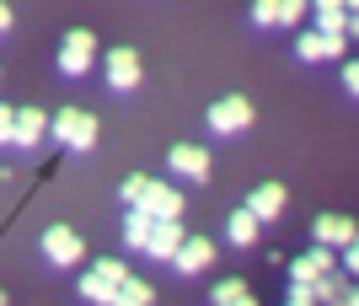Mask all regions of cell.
Masks as SVG:
<instances>
[{
	"label": "cell",
	"instance_id": "obj_1",
	"mask_svg": "<svg viewBox=\"0 0 359 306\" xmlns=\"http://www.w3.org/2000/svg\"><path fill=\"white\" fill-rule=\"evenodd\" d=\"M48 140H60L70 151H91V145H97V113H86V107H60V113L48 119Z\"/></svg>",
	"mask_w": 359,
	"mask_h": 306
},
{
	"label": "cell",
	"instance_id": "obj_2",
	"mask_svg": "<svg viewBox=\"0 0 359 306\" xmlns=\"http://www.w3.org/2000/svg\"><path fill=\"white\" fill-rule=\"evenodd\" d=\"M91 65H97V32L91 27H70L60 44V70L65 76H86Z\"/></svg>",
	"mask_w": 359,
	"mask_h": 306
},
{
	"label": "cell",
	"instance_id": "obj_3",
	"mask_svg": "<svg viewBox=\"0 0 359 306\" xmlns=\"http://www.w3.org/2000/svg\"><path fill=\"white\" fill-rule=\"evenodd\" d=\"M129 210H145L150 220H182V194L172 183H156V178H145V194H140Z\"/></svg>",
	"mask_w": 359,
	"mask_h": 306
},
{
	"label": "cell",
	"instance_id": "obj_4",
	"mask_svg": "<svg viewBox=\"0 0 359 306\" xmlns=\"http://www.w3.org/2000/svg\"><path fill=\"white\" fill-rule=\"evenodd\" d=\"M344 48H348V38H344V32H316V27H300V38H295V54H300L306 65L344 60Z\"/></svg>",
	"mask_w": 359,
	"mask_h": 306
},
{
	"label": "cell",
	"instance_id": "obj_5",
	"mask_svg": "<svg viewBox=\"0 0 359 306\" xmlns=\"http://www.w3.org/2000/svg\"><path fill=\"white\" fill-rule=\"evenodd\" d=\"M102 70H107V86H113V92H135L140 76H145L135 48H107V54H102Z\"/></svg>",
	"mask_w": 359,
	"mask_h": 306
},
{
	"label": "cell",
	"instance_id": "obj_6",
	"mask_svg": "<svg viewBox=\"0 0 359 306\" xmlns=\"http://www.w3.org/2000/svg\"><path fill=\"white\" fill-rule=\"evenodd\" d=\"M354 237H359L354 215H316V220H311V242H316V247H332V253H344Z\"/></svg>",
	"mask_w": 359,
	"mask_h": 306
},
{
	"label": "cell",
	"instance_id": "obj_7",
	"mask_svg": "<svg viewBox=\"0 0 359 306\" xmlns=\"http://www.w3.org/2000/svg\"><path fill=\"white\" fill-rule=\"evenodd\" d=\"M252 119H257V113H252L247 97H220V102L210 107V129H215V135H241Z\"/></svg>",
	"mask_w": 359,
	"mask_h": 306
},
{
	"label": "cell",
	"instance_id": "obj_8",
	"mask_svg": "<svg viewBox=\"0 0 359 306\" xmlns=\"http://www.w3.org/2000/svg\"><path fill=\"white\" fill-rule=\"evenodd\" d=\"M338 269V253L332 247H306L295 263H290V285H316L322 274H332Z\"/></svg>",
	"mask_w": 359,
	"mask_h": 306
},
{
	"label": "cell",
	"instance_id": "obj_9",
	"mask_svg": "<svg viewBox=\"0 0 359 306\" xmlns=\"http://www.w3.org/2000/svg\"><path fill=\"white\" fill-rule=\"evenodd\" d=\"M81 253H86V242H81L70 226H48V231H43V258H48V263L70 269V263H81Z\"/></svg>",
	"mask_w": 359,
	"mask_h": 306
},
{
	"label": "cell",
	"instance_id": "obj_10",
	"mask_svg": "<svg viewBox=\"0 0 359 306\" xmlns=\"http://www.w3.org/2000/svg\"><path fill=\"white\" fill-rule=\"evenodd\" d=\"M166 161H172V172H177V178H188V183H204V178L215 172V161H210V151H204V145H172V156H166Z\"/></svg>",
	"mask_w": 359,
	"mask_h": 306
},
{
	"label": "cell",
	"instance_id": "obj_11",
	"mask_svg": "<svg viewBox=\"0 0 359 306\" xmlns=\"http://www.w3.org/2000/svg\"><path fill=\"white\" fill-rule=\"evenodd\" d=\"M210 263H215V242L210 237H182V247L172 253V269H177V274H204Z\"/></svg>",
	"mask_w": 359,
	"mask_h": 306
},
{
	"label": "cell",
	"instance_id": "obj_12",
	"mask_svg": "<svg viewBox=\"0 0 359 306\" xmlns=\"http://www.w3.org/2000/svg\"><path fill=\"white\" fill-rule=\"evenodd\" d=\"M43 140H48L43 107H16V151H38Z\"/></svg>",
	"mask_w": 359,
	"mask_h": 306
},
{
	"label": "cell",
	"instance_id": "obj_13",
	"mask_svg": "<svg viewBox=\"0 0 359 306\" xmlns=\"http://www.w3.org/2000/svg\"><path fill=\"white\" fill-rule=\"evenodd\" d=\"M177 247H182V220H156V231H150V242H145V258L172 263Z\"/></svg>",
	"mask_w": 359,
	"mask_h": 306
},
{
	"label": "cell",
	"instance_id": "obj_14",
	"mask_svg": "<svg viewBox=\"0 0 359 306\" xmlns=\"http://www.w3.org/2000/svg\"><path fill=\"white\" fill-rule=\"evenodd\" d=\"M285 183H263V188H252L247 194V210L257 215V220H273V215H285Z\"/></svg>",
	"mask_w": 359,
	"mask_h": 306
},
{
	"label": "cell",
	"instance_id": "obj_15",
	"mask_svg": "<svg viewBox=\"0 0 359 306\" xmlns=\"http://www.w3.org/2000/svg\"><path fill=\"white\" fill-rule=\"evenodd\" d=\"M257 226H263V220H257V215L247 210V204H241V210L231 215V220H225V237H231L236 247H257Z\"/></svg>",
	"mask_w": 359,
	"mask_h": 306
},
{
	"label": "cell",
	"instance_id": "obj_16",
	"mask_svg": "<svg viewBox=\"0 0 359 306\" xmlns=\"http://www.w3.org/2000/svg\"><path fill=\"white\" fill-rule=\"evenodd\" d=\"M150 231H156V220H150L145 210H129V215H123V242L135 247V253H145V242H150Z\"/></svg>",
	"mask_w": 359,
	"mask_h": 306
},
{
	"label": "cell",
	"instance_id": "obj_17",
	"mask_svg": "<svg viewBox=\"0 0 359 306\" xmlns=\"http://www.w3.org/2000/svg\"><path fill=\"white\" fill-rule=\"evenodd\" d=\"M344 291H348L344 269H332V274H322V279L311 285V301H316V306H338V301H344Z\"/></svg>",
	"mask_w": 359,
	"mask_h": 306
},
{
	"label": "cell",
	"instance_id": "obj_18",
	"mask_svg": "<svg viewBox=\"0 0 359 306\" xmlns=\"http://www.w3.org/2000/svg\"><path fill=\"white\" fill-rule=\"evenodd\" d=\"M81 301H91V306H113V301H118V285H107V279L91 269V274L81 279Z\"/></svg>",
	"mask_w": 359,
	"mask_h": 306
},
{
	"label": "cell",
	"instance_id": "obj_19",
	"mask_svg": "<svg viewBox=\"0 0 359 306\" xmlns=\"http://www.w3.org/2000/svg\"><path fill=\"white\" fill-rule=\"evenodd\" d=\"M150 301H156V285H145V279H129L113 306H150Z\"/></svg>",
	"mask_w": 359,
	"mask_h": 306
},
{
	"label": "cell",
	"instance_id": "obj_20",
	"mask_svg": "<svg viewBox=\"0 0 359 306\" xmlns=\"http://www.w3.org/2000/svg\"><path fill=\"white\" fill-rule=\"evenodd\" d=\"M97 274H102L107 285H118V291H123V285H129V279H135V274H129V263H123V258H97Z\"/></svg>",
	"mask_w": 359,
	"mask_h": 306
},
{
	"label": "cell",
	"instance_id": "obj_21",
	"mask_svg": "<svg viewBox=\"0 0 359 306\" xmlns=\"http://www.w3.org/2000/svg\"><path fill=\"white\" fill-rule=\"evenodd\" d=\"M311 11V0H279V27H300Z\"/></svg>",
	"mask_w": 359,
	"mask_h": 306
},
{
	"label": "cell",
	"instance_id": "obj_22",
	"mask_svg": "<svg viewBox=\"0 0 359 306\" xmlns=\"http://www.w3.org/2000/svg\"><path fill=\"white\" fill-rule=\"evenodd\" d=\"M236 295H247V279H220L210 291V306H220V301H236Z\"/></svg>",
	"mask_w": 359,
	"mask_h": 306
},
{
	"label": "cell",
	"instance_id": "obj_23",
	"mask_svg": "<svg viewBox=\"0 0 359 306\" xmlns=\"http://www.w3.org/2000/svg\"><path fill=\"white\" fill-rule=\"evenodd\" d=\"M252 22L257 27H279V0H252Z\"/></svg>",
	"mask_w": 359,
	"mask_h": 306
},
{
	"label": "cell",
	"instance_id": "obj_24",
	"mask_svg": "<svg viewBox=\"0 0 359 306\" xmlns=\"http://www.w3.org/2000/svg\"><path fill=\"white\" fill-rule=\"evenodd\" d=\"M0 145H16V107L0 102Z\"/></svg>",
	"mask_w": 359,
	"mask_h": 306
},
{
	"label": "cell",
	"instance_id": "obj_25",
	"mask_svg": "<svg viewBox=\"0 0 359 306\" xmlns=\"http://www.w3.org/2000/svg\"><path fill=\"white\" fill-rule=\"evenodd\" d=\"M344 92L359 97V60H344Z\"/></svg>",
	"mask_w": 359,
	"mask_h": 306
},
{
	"label": "cell",
	"instance_id": "obj_26",
	"mask_svg": "<svg viewBox=\"0 0 359 306\" xmlns=\"http://www.w3.org/2000/svg\"><path fill=\"white\" fill-rule=\"evenodd\" d=\"M311 11L316 16H348V6L344 0H311Z\"/></svg>",
	"mask_w": 359,
	"mask_h": 306
},
{
	"label": "cell",
	"instance_id": "obj_27",
	"mask_svg": "<svg viewBox=\"0 0 359 306\" xmlns=\"http://www.w3.org/2000/svg\"><path fill=\"white\" fill-rule=\"evenodd\" d=\"M344 274H354V279H359V237L344 247Z\"/></svg>",
	"mask_w": 359,
	"mask_h": 306
},
{
	"label": "cell",
	"instance_id": "obj_28",
	"mask_svg": "<svg viewBox=\"0 0 359 306\" xmlns=\"http://www.w3.org/2000/svg\"><path fill=\"white\" fill-rule=\"evenodd\" d=\"M285 306H316L311 301V285H290V301Z\"/></svg>",
	"mask_w": 359,
	"mask_h": 306
},
{
	"label": "cell",
	"instance_id": "obj_29",
	"mask_svg": "<svg viewBox=\"0 0 359 306\" xmlns=\"http://www.w3.org/2000/svg\"><path fill=\"white\" fill-rule=\"evenodd\" d=\"M140 194H145V178H123V199L135 204V199H140Z\"/></svg>",
	"mask_w": 359,
	"mask_h": 306
},
{
	"label": "cell",
	"instance_id": "obj_30",
	"mask_svg": "<svg viewBox=\"0 0 359 306\" xmlns=\"http://www.w3.org/2000/svg\"><path fill=\"white\" fill-rule=\"evenodd\" d=\"M6 32H11V6L0 0V38H6Z\"/></svg>",
	"mask_w": 359,
	"mask_h": 306
},
{
	"label": "cell",
	"instance_id": "obj_31",
	"mask_svg": "<svg viewBox=\"0 0 359 306\" xmlns=\"http://www.w3.org/2000/svg\"><path fill=\"white\" fill-rule=\"evenodd\" d=\"M344 32H348V38H359V11H348V22H344Z\"/></svg>",
	"mask_w": 359,
	"mask_h": 306
},
{
	"label": "cell",
	"instance_id": "obj_32",
	"mask_svg": "<svg viewBox=\"0 0 359 306\" xmlns=\"http://www.w3.org/2000/svg\"><path fill=\"white\" fill-rule=\"evenodd\" d=\"M220 306H257V295L247 291V295H236V301H220Z\"/></svg>",
	"mask_w": 359,
	"mask_h": 306
},
{
	"label": "cell",
	"instance_id": "obj_33",
	"mask_svg": "<svg viewBox=\"0 0 359 306\" xmlns=\"http://www.w3.org/2000/svg\"><path fill=\"white\" fill-rule=\"evenodd\" d=\"M338 306H359V285H348V291H344V301H338Z\"/></svg>",
	"mask_w": 359,
	"mask_h": 306
},
{
	"label": "cell",
	"instance_id": "obj_34",
	"mask_svg": "<svg viewBox=\"0 0 359 306\" xmlns=\"http://www.w3.org/2000/svg\"><path fill=\"white\" fill-rule=\"evenodd\" d=\"M344 6H348V11H359V0H344Z\"/></svg>",
	"mask_w": 359,
	"mask_h": 306
},
{
	"label": "cell",
	"instance_id": "obj_35",
	"mask_svg": "<svg viewBox=\"0 0 359 306\" xmlns=\"http://www.w3.org/2000/svg\"><path fill=\"white\" fill-rule=\"evenodd\" d=\"M0 306H6V291H0Z\"/></svg>",
	"mask_w": 359,
	"mask_h": 306
}]
</instances>
